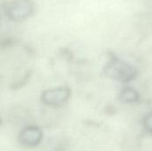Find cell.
I'll return each instance as SVG.
<instances>
[{"label": "cell", "instance_id": "obj_7", "mask_svg": "<svg viewBox=\"0 0 152 151\" xmlns=\"http://www.w3.org/2000/svg\"><path fill=\"white\" fill-rule=\"evenodd\" d=\"M1 125H2V118H1V117H0V126H1Z\"/></svg>", "mask_w": 152, "mask_h": 151}, {"label": "cell", "instance_id": "obj_5", "mask_svg": "<svg viewBox=\"0 0 152 151\" xmlns=\"http://www.w3.org/2000/svg\"><path fill=\"white\" fill-rule=\"evenodd\" d=\"M120 99L124 102H128V103L135 102L139 100V93L134 89L127 87L121 92Z\"/></svg>", "mask_w": 152, "mask_h": 151}, {"label": "cell", "instance_id": "obj_1", "mask_svg": "<svg viewBox=\"0 0 152 151\" xmlns=\"http://www.w3.org/2000/svg\"><path fill=\"white\" fill-rule=\"evenodd\" d=\"M104 74L113 80L128 83L137 77V70L129 63L118 59H114L104 68Z\"/></svg>", "mask_w": 152, "mask_h": 151}, {"label": "cell", "instance_id": "obj_2", "mask_svg": "<svg viewBox=\"0 0 152 151\" xmlns=\"http://www.w3.org/2000/svg\"><path fill=\"white\" fill-rule=\"evenodd\" d=\"M70 97V89L67 86L48 89L42 93V101L50 107H61L65 104Z\"/></svg>", "mask_w": 152, "mask_h": 151}, {"label": "cell", "instance_id": "obj_3", "mask_svg": "<svg viewBox=\"0 0 152 151\" xmlns=\"http://www.w3.org/2000/svg\"><path fill=\"white\" fill-rule=\"evenodd\" d=\"M43 140V132L36 125H28L23 128L19 134L20 144L27 148H34L41 143Z\"/></svg>", "mask_w": 152, "mask_h": 151}, {"label": "cell", "instance_id": "obj_4", "mask_svg": "<svg viewBox=\"0 0 152 151\" xmlns=\"http://www.w3.org/2000/svg\"><path fill=\"white\" fill-rule=\"evenodd\" d=\"M30 11V4L27 0H19L13 4L11 8V12L13 18L20 19L26 17Z\"/></svg>", "mask_w": 152, "mask_h": 151}, {"label": "cell", "instance_id": "obj_6", "mask_svg": "<svg viewBox=\"0 0 152 151\" xmlns=\"http://www.w3.org/2000/svg\"><path fill=\"white\" fill-rule=\"evenodd\" d=\"M143 125H144V128L152 134V111L150 112L145 117H144V120H143Z\"/></svg>", "mask_w": 152, "mask_h": 151}]
</instances>
